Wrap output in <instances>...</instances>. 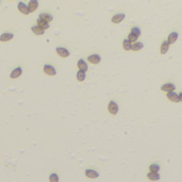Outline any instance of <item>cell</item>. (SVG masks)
Masks as SVG:
<instances>
[{
  "mask_svg": "<svg viewBox=\"0 0 182 182\" xmlns=\"http://www.w3.org/2000/svg\"><path fill=\"white\" fill-rule=\"evenodd\" d=\"M109 112L111 114H113V115L117 114V112H118V104L116 103L115 101H110V103H109Z\"/></svg>",
  "mask_w": 182,
  "mask_h": 182,
  "instance_id": "cell-1",
  "label": "cell"
},
{
  "mask_svg": "<svg viewBox=\"0 0 182 182\" xmlns=\"http://www.w3.org/2000/svg\"><path fill=\"white\" fill-rule=\"evenodd\" d=\"M161 89H162L163 92H167V93L174 92L176 89V85L173 84V83H165V84H163V85L161 86Z\"/></svg>",
  "mask_w": 182,
  "mask_h": 182,
  "instance_id": "cell-2",
  "label": "cell"
},
{
  "mask_svg": "<svg viewBox=\"0 0 182 182\" xmlns=\"http://www.w3.org/2000/svg\"><path fill=\"white\" fill-rule=\"evenodd\" d=\"M18 10L21 12L22 14L28 15L29 13H31L29 10V5H26V3H24V2H19L18 3Z\"/></svg>",
  "mask_w": 182,
  "mask_h": 182,
  "instance_id": "cell-3",
  "label": "cell"
},
{
  "mask_svg": "<svg viewBox=\"0 0 182 182\" xmlns=\"http://www.w3.org/2000/svg\"><path fill=\"white\" fill-rule=\"evenodd\" d=\"M167 98L171 101H174V102H179V101H181L180 100L179 94H176L175 92H169V93H167Z\"/></svg>",
  "mask_w": 182,
  "mask_h": 182,
  "instance_id": "cell-4",
  "label": "cell"
},
{
  "mask_svg": "<svg viewBox=\"0 0 182 182\" xmlns=\"http://www.w3.org/2000/svg\"><path fill=\"white\" fill-rule=\"evenodd\" d=\"M56 52H58V54L60 56H62V58H67V56H69V51L67 50L66 48H62V47H58L56 48Z\"/></svg>",
  "mask_w": 182,
  "mask_h": 182,
  "instance_id": "cell-5",
  "label": "cell"
},
{
  "mask_svg": "<svg viewBox=\"0 0 182 182\" xmlns=\"http://www.w3.org/2000/svg\"><path fill=\"white\" fill-rule=\"evenodd\" d=\"M44 71L49 76H54L56 74V71L54 69V67L51 65H45L44 66Z\"/></svg>",
  "mask_w": 182,
  "mask_h": 182,
  "instance_id": "cell-6",
  "label": "cell"
},
{
  "mask_svg": "<svg viewBox=\"0 0 182 182\" xmlns=\"http://www.w3.org/2000/svg\"><path fill=\"white\" fill-rule=\"evenodd\" d=\"M124 19H125V14H123V13L116 14L112 17V22H114V24H119V22L123 21Z\"/></svg>",
  "mask_w": 182,
  "mask_h": 182,
  "instance_id": "cell-7",
  "label": "cell"
},
{
  "mask_svg": "<svg viewBox=\"0 0 182 182\" xmlns=\"http://www.w3.org/2000/svg\"><path fill=\"white\" fill-rule=\"evenodd\" d=\"M87 60H89V62H91V63L98 64L101 61V58L99 54H92V56H89V58H87Z\"/></svg>",
  "mask_w": 182,
  "mask_h": 182,
  "instance_id": "cell-8",
  "label": "cell"
},
{
  "mask_svg": "<svg viewBox=\"0 0 182 182\" xmlns=\"http://www.w3.org/2000/svg\"><path fill=\"white\" fill-rule=\"evenodd\" d=\"M85 175L86 177L93 179V178H98V177H99V173H97V171H94V169H86Z\"/></svg>",
  "mask_w": 182,
  "mask_h": 182,
  "instance_id": "cell-9",
  "label": "cell"
},
{
  "mask_svg": "<svg viewBox=\"0 0 182 182\" xmlns=\"http://www.w3.org/2000/svg\"><path fill=\"white\" fill-rule=\"evenodd\" d=\"M37 26H40L41 28H43V29H48L49 28V22L46 21L45 19L41 18V17H38V19H37Z\"/></svg>",
  "mask_w": 182,
  "mask_h": 182,
  "instance_id": "cell-10",
  "label": "cell"
},
{
  "mask_svg": "<svg viewBox=\"0 0 182 182\" xmlns=\"http://www.w3.org/2000/svg\"><path fill=\"white\" fill-rule=\"evenodd\" d=\"M31 30H32V32H33L34 34H36V35H42V34L45 33V29L41 28L40 26H33L31 28Z\"/></svg>",
  "mask_w": 182,
  "mask_h": 182,
  "instance_id": "cell-11",
  "label": "cell"
},
{
  "mask_svg": "<svg viewBox=\"0 0 182 182\" xmlns=\"http://www.w3.org/2000/svg\"><path fill=\"white\" fill-rule=\"evenodd\" d=\"M28 5H29L30 12L36 11V9L38 7V1H37V0H31Z\"/></svg>",
  "mask_w": 182,
  "mask_h": 182,
  "instance_id": "cell-12",
  "label": "cell"
},
{
  "mask_svg": "<svg viewBox=\"0 0 182 182\" xmlns=\"http://www.w3.org/2000/svg\"><path fill=\"white\" fill-rule=\"evenodd\" d=\"M21 73H22L21 67H17V68H15L14 71H12V74H11V78H12V79H16V78H18L19 76L21 75Z\"/></svg>",
  "mask_w": 182,
  "mask_h": 182,
  "instance_id": "cell-13",
  "label": "cell"
},
{
  "mask_svg": "<svg viewBox=\"0 0 182 182\" xmlns=\"http://www.w3.org/2000/svg\"><path fill=\"white\" fill-rule=\"evenodd\" d=\"M148 179L150 180H152V181H158V180H160V175L156 173V171H150L148 175H147Z\"/></svg>",
  "mask_w": 182,
  "mask_h": 182,
  "instance_id": "cell-14",
  "label": "cell"
},
{
  "mask_svg": "<svg viewBox=\"0 0 182 182\" xmlns=\"http://www.w3.org/2000/svg\"><path fill=\"white\" fill-rule=\"evenodd\" d=\"M169 45L171 44L168 43V41H164L163 43H162V45H161V53H162V54H165V53L168 51Z\"/></svg>",
  "mask_w": 182,
  "mask_h": 182,
  "instance_id": "cell-15",
  "label": "cell"
},
{
  "mask_svg": "<svg viewBox=\"0 0 182 182\" xmlns=\"http://www.w3.org/2000/svg\"><path fill=\"white\" fill-rule=\"evenodd\" d=\"M178 33H177V32H171V34H169V36H168V43H169V44H174V43H175L176 41H177V40H178Z\"/></svg>",
  "mask_w": 182,
  "mask_h": 182,
  "instance_id": "cell-16",
  "label": "cell"
},
{
  "mask_svg": "<svg viewBox=\"0 0 182 182\" xmlns=\"http://www.w3.org/2000/svg\"><path fill=\"white\" fill-rule=\"evenodd\" d=\"M78 67H79V69H80V71H87V64H86V62L83 59L79 60Z\"/></svg>",
  "mask_w": 182,
  "mask_h": 182,
  "instance_id": "cell-17",
  "label": "cell"
},
{
  "mask_svg": "<svg viewBox=\"0 0 182 182\" xmlns=\"http://www.w3.org/2000/svg\"><path fill=\"white\" fill-rule=\"evenodd\" d=\"M14 37L13 33H3L1 36H0V41L1 42H7V41H10Z\"/></svg>",
  "mask_w": 182,
  "mask_h": 182,
  "instance_id": "cell-18",
  "label": "cell"
},
{
  "mask_svg": "<svg viewBox=\"0 0 182 182\" xmlns=\"http://www.w3.org/2000/svg\"><path fill=\"white\" fill-rule=\"evenodd\" d=\"M143 47H144V45L141 42H135L132 44V50H134V51H138V50L143 49Z\"/></svg>",
  "mask_w": 182,
  "mask_h": 182,
  "instance_id": "cell-19",
  "label": "cell"
},
{
  "mask_svg": "<svg viewBox=\"0 0 182 182\" xmlns=\"http://www.w3.org/2000/svg\"><path fill=\"white\" fill-rule=\"evenodd\" d=\"M123 46H124V49L125 50H131L132 49V42H130L129 40H125L123 42Z\"/></svg>",
  "mask_w": 182,
  "mask_h": 182,
  "instance_id": "cell-20",
  "label": "cell"
},
{
  "mask_svg": "<svg viewBox=\"0 0 182 182\" xmlns=\"http://www.w3.org/2000/svg\"><path fill=\"white\" fill-rule=\"evenodd\" d=\"M40 17L43 19H45L46 21H52V19H53V17H52V15L48 14V13H42V14H40Z\"/></svg>",
  "mask_w": 182,
  "mask_h": 182,
  "instance_id": "cell-21",
  "label": "cell"
},
{
  "mask_svg": "<svg viewBox=\"0 0 182 182\" xmlns=\"http://www.w3.org/2000/svg\"><path fill=\"white\" fill-rule=\"evenodd\" d=\"M77 79L79 81H84L85 80V71H79L77 74Z\"/></svg>",
  "mask_w": 182,
  "mask_h": 182,
  "instance_id": "cell-22",
  "label": "cell"
},
{
  "mask_svg": "<svg viewBox=\"0 0 182 182\" xmlns=\"http://www.w3.org/2000/svg\"><path fill=\"white\" fill-rule=\"evenodd\" d=\"M138 35H136V34L133 33V32H130L129 36H128V40L130 42H132V43H135V42L138 41Z\"/></svg>",
  "mask_w": 182,
  "mask_h": 182,
  "instance_id": "cell-23",
  "label": "cell"
},
{
  "mask_svg": "<svg viewBox=\"0 0 182 182\" xmlns=\"http://www.w3.org/2000/svg\"><path fill=\"white\" fill-rule=\"evenodd\" d=\"M149 169H150V171H156V173H158V171H160V166H159L158 164H151Z\"/></svg>",
  "mask_w": 182,
  "mask_h": 182,
  "instance_id": "cell-24",
  "label": "cell"
},
{
  "mask_svg": "<svg viewBox=\"0 0 182 182\" xmlns=\"http://www.w3.org/2000/svg\"><path fill=\"white\" fill-rule=\"evenodd\" d=\"M49 180H50V182H59V176L56 174H51L49 177Z\"/></svg>",
  "mask_w": 182,
  "mask_h": 182,
  "instance_id": "cell-25",
  "label": "cell"
},
{
  "mask_svg": "<svg viewBox=\"0 0 182 182\" xmlns=\"http://www.w3.org/2000/svg\"><path fill=\"white\" fill-rule=\"evenodd\" d=\"M131 32H133V33H135L136 35H141V29L140 28H138V27H133L132 28V30H131Z\"/></svg>",
  "mask_w": 182,
  "mask_h": 182,
  "instance_id": "cell-26",
  "label": "cell"
},
{
  "mask_svg": "<svg viewBox=\"0 0 182 182\" xmlns=\"http://www.w3.org/2000/svg\"><path fill=\"white\" fill-rule=\"evenodd\" d=\"M179 96H180V100L182 101V93H180V94H179Z\"/></svg>",
  "mask_w": 182,
  "mask_h": 182,
  "instance_id": "cell-27",
  "label": "cell"
}]
</instances>
